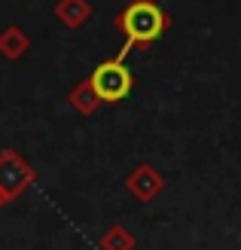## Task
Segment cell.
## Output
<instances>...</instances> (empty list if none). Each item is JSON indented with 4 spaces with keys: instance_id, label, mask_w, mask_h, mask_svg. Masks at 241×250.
I'll use <instances>...</instances> for the list:
<instances>
[{
    "instance_id": "1",
    "label": "cell",
    "mask_w": 241,
    "mask_h": 250,
    "mask_svg": "<svg viewBox=\"0 0 241 250\" xmlns=\"http://www.w3.org/2000/svg\"><path fill=\"white\" fill-rule=\"evenodd\" d=\"M113 24H116V31L125 37V43L119 49V58H125L131 49H147L156 40H162L171 28V16L156 0H129V3L116 12Z\"/></svg>"
},
{
    "instance_id": "2",
    "label": "cell",
    "mask_w": 241,
    "mask_h": 250,
    "mask_svg": "<svg viewBox=\"0 0 241 250\" xmlns=\"http://www.w3.org/2000/svg\"><path fill=\"white\" fill-rule=\"evenodd\" d=\"M88 80H92V89L98 92L101 104H116V101H122V98H129L131 85H134L131 70L125 67V58H119V55L101 61Z\"/></svg>"
},
{
    "instance_id": "3",
    "label": "cell",
    "mask_w": 241,
    "mask_h": 250,
    "mask_svg": "<svg viewBox=\"0 0 241 250\" xmlns=\"http://www.w3.org/2000/svg\"><path fill=\"white\" fill-rule=\"evenodd\" d=\"M37 180V171L34 165H28V159H24L19 149H0V189L6 192L9 202H16V198L31 189V183Z\"/></svg>"
},
{
    "instance_id": "4",
    "label": "cell",
    "mask_w": 241,
    "mask_h": 250,
    "mask_svg": "<svg viewBox=\"0 0 241 250\" xmlns=\"http://www.w3.org/2000/svg\"><path fill=\"white\" fill-rule=\"evenodd\" d=\"M125 189H129L137 202H153V198L165 189V177L153 165H137L129 177H125Z\"/></svg>"
},
{
    "instance_id": "5",
    "label": "cell",
    "mask_w": 241,
    "mask_h": 250,
    "mask_svg": "<svg viewBox=\"0 0 241 250\" xmlns=\"http://www.w3.org/2000/svg\"><path fill=\"white\" fill-rule=\"evenodd\" d=\"M31 52V37L24 34V28L19 24H9V28L0 31V55L6 61H19Z\"/></svg>"
},
{
    "instance_id": "6",
    "label": "cell",
    "mask_w": 241,
    "mask_h": 250,
    "mask_svg": "<svg viewBox=\"0 0 241 250\" xmlns=\"http://www.w3.org/2000/svg\"><path fill=\"white\" fill-rule=\"evenodd\" d=\"M55 19L65 24V28L77 31L92 19V3H88V0H58L55 3Z\"/></svg>"
},
{
    "instance_id": "7",
    "label": "cell",
    "mask_w": 241,
    "mask_h": 250,
    "mask_svg": "<svg viewBox=\"0 0 241 250\" xmlns=\"http://www.w3.org/2000/svg\"><path fill=\"white\" fill-rule=\"evenodd\" d=\"M67 104L77 110L80 116H92V113H98L101 110V98H98V92L92 89V80H80L77 85L70 89V95H67Z\"/></svg>"
},
{
    "instance_id": "8",
    "label": "cell",
    "mask_w": 241,
    "mask_h": 250,
    "mask_svg": "<svg viewBox=\"0 0 241 250\" xmlns=\"http://www.w3.org/2000/svg\"><path fill=\"white\" fill-rule=\"evenodd\" d=\"M98 247L101 250H134V235L125 229V226H110L104 235L98 238Z\"/></svg>"
},
{
    "instance_id": "9",
    "label": "cell",
    "mask_w": 241,
    "mask_h": 250,
    "mask_svg": "<svg viewBox=\"0 0 241 250\" xmlns=\"http://www.w3.org/2000/svg\"><path fill=\"white\" fill-rule=\"evenodd\" d=\"M6 205H9V198H6V192H3V189H0V210H3Z\"/></svg>"
}]
</instances>
